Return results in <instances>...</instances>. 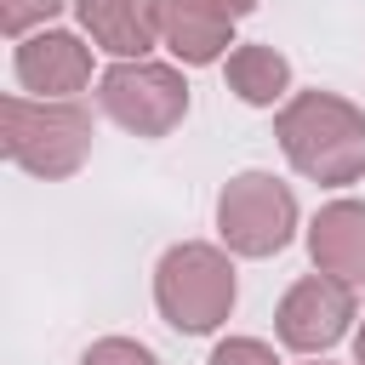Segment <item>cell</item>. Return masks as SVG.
Wrapping results in <instances>:
<instances>
[{"instance_id": "1", "label": "cell", "mask_w": 365, "mask_h": 365, "mask_svg": "<svg viewBox=\"0 0 365 365\" xmlns=\"http://www.w3.org/2000/svg\"><path fill=\"white\" fill-rule=\"evenodd\" d=\"M274 137L308 182H354L365 171V114L336 91H302L279 108Z\"/></svg>"}, {"instance_id": "2", "label": "cell", "mask_w": 365, "mask_h": 365, "mask_svg": "<svg viewBox=\"0 0 365 365\" xmlns=\"http://www.w3.org/2000/svg\"><path fill=\"white\" fill-rule=\"evenodd\" d=\"M0 148L34 177H74L91 148V114L68 97H6L0 103Z\"/></svg>"}, {"instance_id": "3", "label": "cell", "mask_w": 365, "mask_h": 365, "mask_svg": "<svg viewBox=\"0 0 365 365\" xmlns=\"http://www.w3.org/2000/svg\"><path fill=\"white\" fill-rule=\"evenodd\" d=\"M154 302L165 314L171 331L182 336H205L228 319L234 308V262L217 251V245H171L154 268Z\"/></svg>"}, {"instance_id": "4", "label": "cell", "mask_w": 365, "mask_h": 365, "mask_svg": "<svg viewBox=\"0 0 365 365\" xmlns=\"http://www.w3.org/2000/svg\"><path fill=\"white\" fill-rule=\"evenodd\" d=\"M217 234L240 257H274L297 234V200L268 171H240L217 194Z\"/></svg>"}, {"instance_id": "5", "label": "cell", "mask_w": 365, "mask_h": 365, "mask_svg": "<svg viewBox=\"0 0 365 365\" xmlns=\"http://www.w3.org/2000/svg\"><path fill=\"white\" fill-rule=\"evenodd\" d=\"M97 103L108 120H120L137 137H165L171 125H182L188 114V86L177 68L148 63V57H120L103 80H97Z\"/></svg>"}, {"instance_id": "6", "label": "cell", "mask_w": 365, "mask_h": 365, "mask_svg": "<svg viewBox=\"0 0 365 365\" xmlns=\"http://www.w3.org/2000/svg\"><path fill=\"white\" fill-rule=\"evenodd\" d=\"M348 319H354V285L336 279V274H308V279H297V285L279 297V314H274L279 342L297 348V354H325V348H336L342 331H348Z\"/></svg>"}, {"instance_id": "7", "label": "cell", "mask_w": 365, "mask_h": 365, "mask_svg": "<svg viewBox=\"0 0 365 365\" xmlns=\"http://www.w3.org/2000/svg\"><path fill=\"white\" fill-rule=\"evenodd\" d=\"M257 0H154L160 17V40L182 57V63H217L234 46V23L251 17Z\"/></svg>"}, {"instance_id": "8", "label": "cell", "mask_w": 365, "mask_h": 365, "mask_svg": "<svg viewBox=\"0 0 365 365\" xmlns=\"http://www.w3.org/2000/svg\"><path fill=\"white\" fill-rule=\"evenodd\" d=\"M17 80L40 97H74L86 80H91V51L63 34V29H40V34H23L17 46Z\"/></svg>"}, {"instance_id": "9", "label": "cell", "mask_w": 365, "mask_h": 365, "mask_svg": "<svg viewBox=\"0 0 365 365\" xmlns=\"http://www.w3.org/2000/svg\"><path fill=\"white\" fill-rule=\"evenodd\" d=\"M308 251L319 274H336L348 285L365 279V205L359 200H331L314 228H308Z\"/></svg>"}, {"instance_id": "10", "label": "cell", "mask_w": 365, "mask_h": 365, "mask_svg": "<svg viewBox=\"0 0 365 365\" xmlns=\"http://www.w3.org/2000/svg\"><path fill=\"white\" fill-rule=\"evenodd\" d=\"M80 23L114 57H143L160 40V17L148 0H80Z\"/></svg>"}, {"instance_id": "11", "label": "cell", "mask_w": 365, "mask_h": 365, "mask_svg": "<svg viewBox=\"0 0 365 365\" xmlns=\"http://www.w3.org/2000/svg\"><path fill=\"white\" fill-rule=\"evenodd\" d=\"M228 86H234L240 103L268 108V103L285 97V86H291V63H285L274 46H234V51H228Z\"/></svg>"}, {"instance_id": "12", "label": "cell", "mask_w": 365, "mask_h": 365, "mask_svg": "<svg viewBox=\"0 0 365 365\" xmlns=\"http://www.w3.org/2000/svg\"><path fill=\"white\" fill-rule=\"evenodd\" d=\"M57 11H63V0H0V29L11 40H23L34 23H51Z\"/></svg>"}, {"instance_id": "13", "label": "cell", "mask_w": 365, "mask_h": 365, "mask_svg": "<svg viewBox=\"0 0 365 365\" xmlns=\"http://www.w3.org/2000/svg\"><path fill=\"white\" fill-rule=\"evenodd\" d=\"M80 365H154V354L143 342H131V336H103V342L86 348Z\"/></svg>"}, {"instance_id": "14", "label": "cell", "mask_w": 365, "mask_h": 365, "mask_svg": "<svg viewBox=\"0 0 365 365\" xmlns=\"http://www.w3.org/2000/svg\"><path fill=\"white\" fill-rule=\"evenodd\" d=\"M211 365H279V359H274V348L257 342V336H228V342L211 348Z\"/></svg>"}, {"instance_id": "15", "label": "cell", "mask_w": 365, "mask_h": 365, "mask_svg": "<svg viewBox=\"0 0 365 365\" xmlns=\"http://www.w3.org/2000/svg\"><path fill=\"white\" fill-rule=\"evenodd\" d=\"M354 359L365 365V319H359V336H354Z\"/></svg>"}]
</instances>
